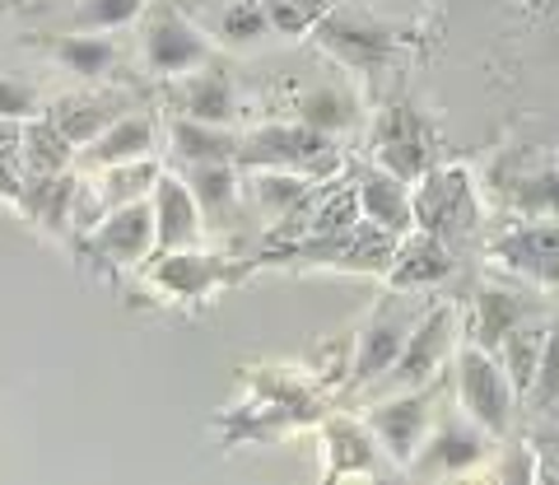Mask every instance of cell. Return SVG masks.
Returning a JSON list of instances; mask_svg holds the SVG:
<instances>
[{
  "label": "cell",
  "instance_id": "1",
  "mask_svg": "<svg viewBox=\"0 0 559 485\" xmlns=\"http://www.w3.org/2000/svg\"><path fill=\"white\" fill-rule=\"evenodd\" d=\"M242 383H248V402L219 415L215 429L224 443H275L304 425L322 421L318 388L294 369H275V364H242Z\"/></svg>",
  "mask_w": 559,
  "mask_h": 485
},
{
  "label": "cell",
  "instance_id": "2",
  "mask_svg": "<svg viewBox=\"0 0 559 485\" xmlns=\"http://www.w3.org/2000/svg\"><path fill=\"white\" fill-rule=\"evenodd\" d=\"M401 238L364 215L355 229L341 234H304L285 248H261L257 267L280 271H349V275H388Z\"/></svg>",
  "mask_w": 559,
  "mask_h": 485
},
{
  "label": "cell",
  "instance_id": "3",
  "mask_svg": "<svg viewBox=\"0 0 559 485\" xmlns=\"http://www.w3.org/2000/svg\"><path fill=\"white\" fill-rule=\"evenodd\" d=\"M257 262H238V257L201 252V248H178V252H154L145 267V285L159 294L164 304L201 308L229 285H242L252 275Z\"/></svg>",
  "mask_w": 559,
  "mask_h": 485
},
{
  "label": "cell",
  "instance_id": "4",
  "mask_svg": "<svg viewBox=\"0 0 559 485\" xmlns=\"http://www.w3.org/2000/svg\"><path fill=\"white\" fill-rule=\"evenodd\" d=\"M425 318V308L415 304V294L406 299V289H392L388 299L373 308V318L349 336V369H345V392L378 388L392 374V364L406 351V341L415 332V322Z\"/></svg>",
  "mask_w": 559,
  "mask_h": 485
},
{
  "label": "cell",
  "instance_id": "5",
  "mask_svg": "<svg viewBox=\"0 0 559 485\" xmlns=\"http://www.w3.org/2000/svg\"><path fill=\"white\" fill-rule=\"evenodd\" d=\"M238 168H294L326 182L341 168V150H336V135L294 117V121H271V127L242 135Z\"/></svg>",
  "mask_w": 559,
  "mask_h": 485
},
{
  "label": "cell",
  "instance_id": "6",
  "mask_svg": "<svg viewBox=\"0 0 559 485\" xmlns=\"http://www.w3.org/2000/svg\"><path fill=\"white\" fill-rule=\"evenodd\" d=\"M75 252L98 275H117L127 267H145L154 257V201L135 197L127 205L108 211L90 234L75 238Z\"/></svg>",
  "mask_w": 559,
  "mask_h": 485
},
{
  "label": "cell",
  "instance_id": "7",
  "mask_svg": "<svg viewBox=\"0 0 559 485\" xmlns=\"http://www.w3.org/2000/svg\"><path fill=\"white\" fill-rule=\"evenodd\" d=\"M513 402H518V388L509 369H503V359L476 341H462L457 345V406L480 429L503 439L513 429Z\"/></svg>",
  "mask_w": 559,
  "mask_h": 485
},
{
  "label": "cell",
  "instance_id": "8",
  "mask_svg": "<svg viewBox=\"0 0 559 485\" xmlns=\"http://www.w3.org/2000/svg\"><path fill=\"white\" fill-rule=\"evenodd\" d=\"M411 201H415V229H433L448 242L471 238L480 224L476 187H471L466 168H457V164H433L425 178L415 182Z\"/></svg>",
  "mask_w": 559,
  "mask_h": 485
},
{
  "label": "cell",
  "instance_id": "9",
  "mask_svg": "<svg viewBox=\"0 0 559 485\" xmlns=\"http://www.w3.org/2000/svg\"><path fill=\"white\" fill-rule=\"evenodd\" d=\"M140 47H145L150 71L164 80L191 75L197 66L215 61V43H210L187 14L173 10L168 0H150L145 14H140Z\"/></svg>",
  "mask_w": 559,
  "mask_h": 485
},
{
  "label": "cell",
  "instance_id": "10",
  "mask_svg": "<svg viewBox=\"0 0 559 485\" xmlns=\"http://www.w3.org/2000/svg\"><path fill=\"white\" fill-rule=\"evenodd\" d=\"M439 392H443V378H433V383H425V388L392 392L388 402H373L369 411H364V421H369V429L378 435L382 453H388V462L396 466V472H406L411 458L419 453V443L429 439Z\"/></svg>",
  "mask_w": 559,
  "mask_h": 485
},
{
  "label": "cell",
  "instance_id": "11",
  "mask_svg": "<svg viewBox=\"0 0 559 485\" xmlns=\"http://www.w3.org/2000/svg\"><path fill=\"white\" fill-rule=\"evenodd\" d=\"M373 159L406 182H419L433 168V127L415 103H392L373 117Z\"/></svg>",
  "mask_w": 559,
  "mask_h": 485
},
{
  "label": "cell",
  "instance_id": "12",
  "mask_svg": "<svg viewBox=\"0 0 559 485\" xmlns=\"http://www.w3.org/2000/svg\"><path fill=\"white\" fill-rule=\"evenodd\" d=\"M457 308L452 304H433L425 308V318L415 322V332L406 341V351L392 364V374L382 378V388L406 392V388H425L433 378H443V359L457 351Z\"/></svg>",
  "mask_w": 559,
  "mask_h": 485
},
{
  "label": "cell",
  "instance_id": "13",
  "mask_svg": "<svg viewBox=\"0 0 559 485\" xmlns=\"http://www.w3.org/2000/svg\"><path fill=\"white\" fill-rule=\"evenodd\" d=\"M495 448V435L480 429L471 415H452V421H433L429 439L419 443V453L411 458L406 472L419 476V481H433V476H462L471 466H480Z\"/></svg>",
  "mask_w": 559,
  "mask_h": 485
},
{
  "label": "cell",
  "instance_id": "14",
  "mask_svg": "<svg viewBox=\"0 0 559 485\" xmlns=\"http://www.w3.org/2000/svg\"><path fill=\"white\" fill-rule=\"evenodd\" d=\"M154 252H178V248H201L205 229V215H201V201L191 192V182L178 178V173H159L154 182Z\"/></svg>",
  "mask_w": 559,
  "mask_h": 485
},
{
  "label": "cell",
  "instance_id": "15",
  "mask_svg": "<svg viewBox=\"0 0 559 485\" xmlns=\"http://www.w3.org/2000/svg\"><path fill=\"white\" fill-rule=\"evenodd\" d=\"M489 257L532 285H559V220L518 224V229L489 242Z\"/></svg>",
  "mask_w": 559,
  "mask_h": 485
},
{
  "label": "cell",
  "instance_id": "16",
  "mask_svg": "<svg viewBox=\"0 0 559 485\" xmlns=\"http://www.w3.org/2000/svg\"><path fill=\"white\" fill-rule=\"evenodd\" d=\"M318 429H322V453H326V466H322L326 481L382 476V458L388 453H382L369 421H355V415H322Z\"/></svg>",
  "mask_w": 559,
  "mask_h": 485
},
{
  "label": "cell",
  "instance_id": "17",
  "mask_svg": "<svg viewBox=\"0 0 559 485\" xmlns=\"http://www.w3.org/2000/svg\"><path fill=\"white\" fill-rule=\"evenodd\" d=\"M452 242L439 238L433 229H411L401 238V248L388 267V285L392 289H406V294H419V289H433L443 285L452 275Z\"/></svg>",
  "mask_w": 559,
  "mask_h": 485
},
{
  "label": "cell",
  "instance_id": "18",
  "mask_svg": "<svg viewBox=\"0 0 559 485\" xmlns=\"http://www.w3.org/2000/svg\"><path fill=\"white\" fill-rule=\"evenodd\" d=\"M532 318H546V304H540L536 294L509 289V285H485V289H476V318H471L466 341L485 345V351H499L503 336Z\"/></svg>",
  "mask_w": 559,
  "mask_h": 485
},
{
  "label": "cell",
  "instance_id": "19",
  "mask_svg": "<svg viewBox=\"0 0 559 485\" xmlns=\"http://www.w3.org/2000/svg\"><path fill=\"white\" fill-rule=\"evenodd\" d=\"M178 113L197 121H215V127H234L238 117V84L234 71L219 57L197 66L191 75H178Z\"/></svg>",
  "mask_w": 559,
  "mask_h": 485
},
{
  "label": "cell",
  "instance_id": "20",
  "mask_svg": "<svg viewBox=\"0 0 559 485\" xmlns=\"http://www.w3.org/2000/svg\"><path fill=\"white\" fill-rule=\"evenodd\" d=\"M318 38L331 57H341L345 66H355V71H378V66L401 47L396 33L364 24V20H349V14H326L318 24Z\"/></svg>",
  "mask_w": 559,
  "mask_h": 485
},
{
  "label": "cell",
  "instance_id": "21",
  "mask_svg": "<svg viewBox=\"0 0 559 485\" xmlns=\"http://www.w3.org/2000/svg\"><path fill=\"white\" fill-rule=\"evenodd\" d=\"M159 150V127H154V117L145 113H127L117 117L108 131L94 135L90 145H80L75 154V168H112V164H135V159H150V154Z\"/></svg>",
  "mask_w": 559,
  "mask_h": 485
},
{
  "label": "cell",
  "instance_id": "22",
  "mask_svg": "<svg viewBox=\"0 0 559 485\" xmlns=\"http://www.w3.org/2000/svg\"><path fill=\"white\" fill-rule=\"evenodd\" d=\"M359 182V201H364V215H369L373 224H382V229H392L396 238H406L415 229V201H411V182L396 178L392 168H382L378 159L364 164L355 173Z\"/></svg>",
  "mask_w": 559,
  "mask_h": 485
},
{
  "label": "cell",
  "instance_id": "23",
  "mask_svg": "<svg viewBox=\"0 0 559 485\" xmlns=\"http://www.w3.org/2000/svg\"><path fill=\"white\" fill-rule=\"evenodd\" d=\"M187 182L201 201L205 229H234L238 224V205H242V173L234 159L224 164H187Z\"/></svg>",
  "mask_w": 559,
  "mask_h": 485
},
{
  "label": "cell",
  "instance_id": "24",
  "mask_svg": "<svg viewBox=\"0 0 559 485\" xmlns=\"http://www.w3.org/2000/svg\"><path fill=\"white\" fill-rule=\"evenodd\" d=\"M80 173H43V178H24V211L33 224H43L51 238H70V215H75V197H80Z\"/></svg>",
  "mask_w": 559,
  "mask_h": 485
},
{
  "label": "cell",
  "instance_id": "25",
  "mask_svg": "<svg viewBox=\"0 0 559 485\" xmlns=\"http://www.w3.org/2000/svg\"><path fill=\"white\" fill-rule=\"evenodd\" d=\"M127 94H103V90H90V94H66L47 108V117L70 135L75 145H90L94 135H103L112 127L117 117H127Z\"/></svg>",
  "mask_w": 559,
  "mask_h": 485
},
{
  "label": "cell",
  "instance_id": "26",
  "mask_svg": "<svg viewBox=\"0 0 559 485\" xmlns=\"http://www.w3.org/2000/svg\"><path fill=\"white\" fill-rule=\"evenodd\" d=\"M238 145L242 135L234 127H215V121H197V117H173L168 121V150L178 164H238Z\"/></svg>",
  "mask_w": 559,
  "mask_h": 485
},
{
  "label": "cell",
  "instance_id": "27",
  "mask_svg": "<svg viewBox=\"0 0 559 485\" xmlns=\"http://www.w3.org/2000/svg\"><path fill=\"white\" fill-rule=\"evenodd\" d=\"M75 141L51 121L47 113L24 121V178H43V173H66L75 168Z\"/></svg>",
  "mask_w": 559,
  "mask_h": 485
},
{
  "label": "cell",
  "instance_id": "28",
  "mask_svg": "<svg viewBox=\"0 0 559 485\" xmlns=\"http://www.w3.org/2000/svg\"><path fill=\"white\" fill-rule=\"evenodd\" d=\"M546 336H550V327L540 322V318H532V322L513 327V332L503 336V345L495 351V355L503 359V369H509V378H513L518 392H532V388H536L540 355H546Z\"/></svg>",
  "mask_w": 559,
  "mask_h": 485
},
{
  "label": "cell",
  "instance_id": "29",
  "mask_svg": "<svg viewBox=\"0 0 559 485\" xmlns=\"http://www.w3.org/2000/svg\"><path fill=\"white\" fill-rule=\"evenodd\" d=\"M117 43L94 38V33H75V38H51V61L80 80H103L117 66Z\"/></svg>",
  "mask_w": 559,
  "mask_h": 485
},
{
  "label": "cell",
  "instance_id": "30",
  "mask_svg": "<svg viewBox=\"0 0 559 485\" xmlns=\"http://www.w3.org/2000/svg\"><path fill=\"white\" fill-rule=\"evenodd\" d=\"M294 113H299V121H308V127H318L326 135H345L359 121V103L345 90H336V84H318V90H308L294 103Z\"/></svg>",
  "mask_w": 559,
  "mask_h": 485
},
{
  "label": "cell",
  "instance_id": "31",
  "mask_svg": "<svg viewBox=\"0 0 559 485\" xmlns=\"http://www.w3.org/2000/svg\"><path fill=\"white\" fill-rule=\"evenodd\" d=\"M509 197H513L518 211H527V215H559V164L518 178L509 187Z\"/></svg>",
  "mask_w": 559,
  "mask_h": 485
},
{
  "label": "cell",
  "instance_id": "32",
  "mask_svg": "<svg viewBox=\"0 0 559 485\" xmlns=\"http://www.w3.org/2000/svg\"><path fill=\"white\" fill-rule=\"evenodd\" d=\"M261 5H266L271 33L280 38H299L304 28L326 20V0H261Z\"/></svg>",
  "mask_w": 559,
  "mask_h": 485
},
{
  "label": "cell",
  "instance_id": "33",
  "mask_svg": "<svg viewBox=\"0 0 559 485\" xmlns=\"http://www.w3.org/2000/svg\"><path fill=\"white\" fill-rule=\"evenodd\" d=\"M150 0H84L80 10V28H94V33H112L121 24H135L145 14Z\"/></svg>",
  "mask_w": 559,
  "mask_h": 485
},
{
  "label": "cell",
  "instance_id": "34",
  "mask_svg": "<svg viewBox=\"0 0 559 485\" xmlns=\"http://www.w3.org/2000/svg\"><path fill=\"white\" fill-rule=\"evenodd\" d=\"M261 33H271V20H266V5L261 0H234L229 14H224V38L229 43H252Z\"/></svg>",
  "mask_w": 559,
  "mask_h": 485
},
{
  "label": "cell",
  "instance_id": "35",
  "mask_svg": "<svg viewBox=\"0 0 559 485\" xmlns=\"http://www.w3.org/2000/svg\"><path fill=\"white\" fill-rule=\"evenodd\" d=\"M38 113H43V103H38V94H33L24 80L0 75V117L28 121V117H38Z\"/></svg>",
  "mask_w": 559,
  "mask_h": 485
},
{
  "label": "cell",
  "instance_id": "36",
  "mask_svg": "<svg viewBox=\"0 0 559 485\" xmlns=\"http://www.w3.org/2000/svg\"><path fill=\"white\" fill-rule=\"evenodd\" d=\"M532 397H536L540 406H555L559 402V322L550 327V336H546V355H540V374H536Z\"/></svg>",
  "mask_w": 559,
  "mask_h": 485
},
{
  "label": "cell",
  "instance_id": "37",
  "mask_svg": "<svg viewBox=\"0 0 559 485\" xmlns=\"http://www.w3.org/2000/svg\"><path fill=\"white\" fill-rule=\"evenodd\" d=\"M0 201L24 211V168H14L10 159H0Z\"/></svg>",
  "mask_w": 559,
  "mask_h": 485
},
{
  "label": "cell",
  "instance_id": "38",
  "mask_svg": "<svg viewBox=\"0 0 559 485\" xmlns=\"http://www.w3.org/2000/svg\"><path fill=\"white\" fill-rule=\"evenodd\" d=\"M532 5H550V0H532Z\"/></svg>",
  "mask_w": 559,
  "mask_h": 485
}]
</instances>
